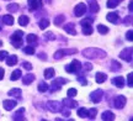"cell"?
<instances>
[{
  "label": "cell",
  "mask_w": 133,
  "mask_h": 121,
  "mask_svg": "<svg viewBox=\"0 0 133 121\" xmlns=\"http://www.w3.org/2000/svg\"><path fill=\"white\" fill-rule=\"evenodd\" d=\"M127 82H128V87L132 88L133 87V74L132 73H129L128 75H127Z\"/></svg>",
  "instance_id": "41"
},
{
  "label": "cell",
  "mask_w": 133,
  "mask_h": 121,
  "mask_svg": "<svg viewBox=\"0 0 133 121\" xmlns=\"http://www.w3.org/2000/svg\"><path fill=\"white\" fill-rule=\"evenodd\" d=\"M88 4H89V10H90L91 12H94V14L100 10V6L96 0H88Z\"/></svg>",
  "instance_id": "14"
},
{
  "label": "cell",
  "mask_w": 133,
  "mask_h": 121,
  "mask_svg": "<svg viewBox=\"0 0 133 121\" xmlns=\"http://www.w3.org/2000/svg\"><path fill=\"white\" fill-rule=\"evenodd\" d=\"M62 104L64 105V107H69V109H74V107H78V103L75 100H73L71 98H65V99H63Z\"/></svg>",
  "instance_id": "12"
},
{
  "label": "cell",
  "mask_w": 133,
  "mask_h": 121,
  "mask_svg": "<svg viewBox=\"0 0 133 121\" xmlns=\"http://www.w3.org/2000/svg\"><path fill=\"white\" fill-rule=\"evenodd\" d=\"M35 80V75L33 74H26V75H24L22 77V83H24L25 85H29V84H31V83Z\"/></svg>",
  "instance_id": "20"
},
{
  "label": "cell",
  "mask_w": 133,
  "mask_h": 121,
  "mask_svg": "<svg viewBox=\"0 0 133 121\" xmlns=\"http://www.w3.org/2000/svg\"><path fill=\"white\" fill-rule=\"evenodd\" d=\"M29 8L31 10H37L42 8V1L41 0H27Z\"/></svg>",
  "instance_id": "13"
},
{
  "label": "cell",
  "mask_w": 133,
  "mask_h": 121,
  "mask_svg": "<svg viewBox=\"0 0 133 121\" xmlns=\"http://www.w3.org/2000/svg\"><path fill=\"white\" fill-rule=\"evenodd\" d=\"M76 89H74V88H70V89H68V92H66V95H68V98H74L76 95Z\"/></svg>",
  "instance_id": "39"
},
{
  "label": "cell",
  "mask_w": 133,
  "mask_h": 121,
  "mask_svg": "<svg viewBox=\"0 0 133 121\" xmlns=\"http://www.w3.org/2000/svg\"><path fill=\"white\" fill-rule=\"evenodd\" d=\"M119 4V0H107V8H110V9H114V8H116L117 5Z\"/></svg>",
  "instance_id": "33"
},
{
  "label": "cell",
  "mask_w": 133,
  "mask_h": 121,
  "mask_svg": "<svg viewBox=\"0 0 133 121\" xmlns=\"http://www.w3.org/2000/svg\"><path fill=\"white\" fill-rule=\"evenodd\" d=\"M48 90V84H46L44 82H41L39 84H38V92L41 93H44Z\"/></svg>",
  "instance_id": "34"
},
{
  "label": "cell",
  "mask_w": 133,
  "mask_h": 121,
  "mask_svg": "<svg viewBox=\"0 0 133 121\" xmlns=\"http://www.w3.org/2000/svg\"><path fill=\"white\" fill-rule=\"evenodd\" d=\"M17 63V56H15V54H12V56H8V58H6V64L8 66H15Z\"/></svg>",
  "instance_id": "22"
},
{
  "label": "cell",
  "mask_w": 133,
  "mask_h": 121,
  "mask_svg": "<svg viewBox=\"0 0 133 121\" xmlns=\"http://www.w3.org/2000/svg\"><path fill=\"white\" fill-rule=\"evenodd\" d=\"M121 67H122V66H121V63L117 62V61H112V62H111V71H112V72L119 71Z\"/></svg>",
  "instance_id": "31"
},
{
  "label": "cell",
  "mask_w": 133,
  "mask_h": 121,
  "mask_svg": "<svg viewBox=\"0 0 133 121\" xmlns=\"http://www.w3.org/2000/svg\"><path fill=\"white\" fill-rule=\"evenodd\" d=\"M22 77V73H21V71L20 69H16V71H14V72L11 73V77H10V79L11 80H17L19 78Z\"/></svg>",
  "instance_id": "28"
},
{
  "label": "cell",
  "mask_w": 133,
  "mask_h": 121,
  "mask_svg": "<svg viewBox=\"0 0 133 121\" xmlns=\"http://www.w3.org/2000/svg\"><path fill=\"white\" fill-rule=\"evenodd\" d=\"M112 84L117 88H123L124 87V79L123 77H116L112 79Z\"/></svg>",
  "instance_id": "18"
},
{
  "label": "cell",
  "mask_w": 133,
  "mask_h": 121,
  "mask_svg": "<svg viewBox=\"0 0 133 121\" xmlns=\"http://www.w3.org/2000/svg\"><path fill=\"white\" fill-rule=\"evenodd\" d=\"M78 52V49L75 48H63V49H59L54 53V58L56 59H59V58H63L64 56H69V54H75Z\"/></svg>",
  "instance_id": "5"
},
{
  "label": "cell",
  "mask_w": 133,
  "mask_h": 121,
  "mask_svg": "<svg viewBox=\"0 0 133 121\" xmlns=\"http://www.w3.org/2000/svg\"><path fill=\"white\" fill-rule=\"evenodd\" d=\"M8 56H9V53L6 51H0V61H4Z\"/></svg>",
  "instance_id": "42"
},
{
  "label": "cell",
  "mask_w": 133,
  "mask_h": 121,
  "mask_svg": "<svg viewBox=\"0 0 133 121\" xmlns=\"http://www.w3.org/2000/svg\"><path fill=\"white\" fill-rule=\"evenodd\" d=\"M119 58L126 61V62H131L132 61V47L122 49L121 53H119Z\"/></svg>",
  "instance_id": "7"
},
{
  "label": "cell",
  "mask_w": 133,
  "mask_h": 121,
  "mask_svg": "<svg viewBox=\"0 0 133 121\" xmlns=\"http://www.w3.org/2000/svg\"><path fill=\"white\" fill-rule=\"evenodd\" d=\"M44 78L46 79H52L54 77V69L53 68H47V69H44Z\"/></svg>",
  "instance_id": "24"
},
{
  "label": "cell",
  "mask_w": 133,
  "mask_h": 121,
  "mask_svg": "<svg viewBox=\"0 0 133 121\" xmlns=\"http://www.w3.org/2000/svg\"><path fill=\"white\" fill-rule=\"evenodd\" d=\"M97 31H99L101 35H105L109 32V27H106L105 25H97Z\"/></svg>",
  "instance_id": "35"
},
{
  "label": "cell",
  "mask_w": 133,
  "mask_h": 121,
  "mask_svg": "<svg viewBox=\"0 0 133 121\" xmlns=\"http://www.w3.org/2000/svg\"><path fill=\"white\" fill-rule=\"evenodd\" d=\"M128 9H129V11H131V12H132V1H131V3H129V5H128Z\"/></svg>",
  "instance_id": "49"
},
{
  "label": "cell",
  "mask_w": 133,
  "mask_h": 121,
  "mask_svg": "<svg viewBox=\"0 0 133 121\" xmlns=\"http://www.w3.org/2000/svg\"><path fill=\"white\" fill-rule=\"evenodd\" d=\"M38 25H39V29L41 30H46L49 26V20L48 19H41L39 20V22H38Z\"/></svg>",
  "instance_id": "25"
},
{
  "label": "cell",
  "mask_w": 133,
  "mask_h": 121,
  "mask_svg": "<svg viewBox=\"0 0 133 121\" xmlns=\"http://www.w3.org/2000/svg\"><path fill=\"white\" fill-rule=\"evenodd\" d=\"M65 83H68V80H66L65 78L58 77V78H56V79H53L52 84H51V87H48V89H49L51 92H56V90H59V89L62 88L63 84H65Z\"/></svg>",
  "instance_id": "3"
},
{
  "label": "cell",
  "mask_w": 133,
  "mask_h": 121,
  "mask_svg": "<svg viewBox=\"0 0 133 121\" xmlns=\"http://www.w3.org/2000/svg\"><path fill=\"white\" fill-rule=\"evenodd\" d=\"M3 106H4L5 110H12L15 106H16V101L15 100H4L3 103Z\"/></svg>",
  "instance_id": "17"
},
{
  "label": "cell",
  "mask_w": 133,
  "mask_h": 121,
  "mask_svg": "<svg viewBox=\"0 0 133 121\" xmlns=\"http://www.w3.org/2000/svg\"><path fill=\"white\" fill-rule=\"evenodd\" d=\"M61 111L63 112V115H64V116H70V111H69V110H61Z\"/></svg>",
  "instance_id": "47"
},
{
  "label": "cell",
  "mask_w": 133,
  "mask_h": 121,
  "mask_svg": "<svg viewBox=\"0 0 133 121\" xmlns=\"http://www.w3.org/2000/svg\"><path fill=\"white\" fill-rule=\"evenodd\" d=\"M22 67H24L25 69H27V71H31V69H32V64L29 62H24L22 63Z\"/></svg>",
  "instance_id": "43"
},
{
  "label": "cell",
  "mask_w": 133,
  "mask_h": 121,
  "mask_svg": "<svg viewBox=\"0 0 133 121\" xmlns=\"http://www.w3.org/2000/svg\"><path fill=\"white\" fill-rule=\"evenodd\" d=\"M101 119L104 121H112V120H115V114L112 111H110V110L104 111L102 115H101Z\"/></svg>",
  "instance_id": "16"
},
{
  "label": "cell",
  "mask_w": 133,
  "mask_h": 121,
  "mask_svg": "<svg viewBox=\"0 0 133 121\" xmlns=\"http://www.w3.org/2000/svg\"><path fill=\"white\" fill-rule=\"evenodd\" d=\"M19 24L21 26H26V25L29 24V16H26V15H21L19 17Z\"/></svg>",
  "instance_id": "32"
},
{
  "label": "cell",
  "mask_w": 133,
  "mask_h": 121,
  "mask_svg": "<svg viewBox=\"0 0 133 121\" xmlns=\"http://www.w3.org/2000/svg\"><path fill=\"white\" fill-rule=\"evenodd\" d=\"M3 21H4V24L11 26V25L14 24V17H12L11 15H4V16H3Z\"/></svg>",
  "instance_id": "26"
},
{
  "label": "cell",
  "mask_w": 133,
  "mask_h": 121,
  "mask_svg": "<svg viewBox=\"0 0 133 121\" xmlns=\"http://www.w3.org/2000/svg\"><path fill=\"white\" fill-rule=\"evenodd\" d=\"M1 44H3V42H1V41H0V46H1Z\"/></svg>",
  "instance_id": "50"
},
{
  "label": "cell",
  "mask_w": 133,
  "mask_h": 121,
  "mask_svg": "<svg viewBox=\"0 0 133 121\" xmlns=\"http://www.w3.org/2000/svg\"><path fill=\"white\" fill-rule=\"evenodd\" d=\"M64 20H65L64 15H58L57 17L54 19V24H56V25H61L63 21H64Z\"/></svg>",
  "instance_id": "37"
},
{
  "label": "cell",
  "mask_w": 133,
  "mask_h": 121,
  "mask_svg": "<svg viewBox=\"0 0 133 121\" xmlns=\"http://www.w3.org/2000/svg\"><path fill=\"white\" fill-rule=\"evenodd\" d=\"M9 95L10 97L19 98L20 95H21V89H19V88H12L11 90H9Z\"/></svg>",
  "instance_id": "27"
},
{
  "label": "cell",
  "mask_w": 133,
  "mask_h": 121,
  "mask_svg": "<svg viewBox=\"0 0 133 121\" xmlns=\"http://www.w3.org/2000/svg\"><path fill=\"white\" fill-rule=\"evenodd\" d=\"M126 103H127L126 97H123V95H118V97L115 98L114 105H115L116 109H123V106L126 105Z\"/></svg>",
  "instance_id": "9"
},
{
  "label": "cell",
  "mask_w": 133,
  "mask_h": 121,
  "mask_svg": "<svg viewBox=\"0 0 133 121\" xmlns=\"http://www.w3.org/2000/svg\"><path fill=\"white\" fill-rule=\"evenodd\" d=\"M81 53H83V56H84L85 58H89V59H96V58L102 59V58H105V57H107V53L105 52L104 49L96 48V47L86 48V49H84Z\"/></svg>",
  "instance_id": "1"
},
{
  "label": "cell",
  "mask_w": 133,
  "mask_h": 121,
  "mask_svg": "<svg viewBox=\"0 0 133 121\" xmlns=\"http://www.w3.org/2000/svg\"><path fill=\"white\" fill-rule=\"evenodd\" d=\"M126 39L128 40V41H132V30H128L127 31V34H126Z\"/></svg>",
  "instance_id": "44"
},
{
  "label": "cell",
  "mask_w": 133,
  "mask_h": 121,
  "mask_svg": "<svg viewBox=\"0 0 133 121\" xmlns=\"http://www.w3.org/2000/svg\"><path fill=\"white\" fill-rule=\"evenodd\" d=\"M95 79H96V82L99 83V84H101V83H104L106 79H107V75L105 74V73H96V75H95Z\"/></svg>",
  "instance_id": "23"
},
{
  "label": "cell",
  "mask_w": 133,
  "mask_h": 121,
  "mask_svg": "<svg viewBox=\"0 0 133 121\" xmlns=\"http://www.w3.org/2000/svg\"><path fill=\"white\" fill-rule=\"evenodd\" d=\"M64 31L68 32L69 35H76V30L74 27V24L73 22H69V24L64 25Z\"/></svg>",
  "instance_id": "19"
},
{
  "label": "cell",
  "mask_w": 133,
  "mask_h": 121,
  "mask_svg": "<svg viewBox=\"0 0 133 121\" xmlns=\"http://www.w3.org/2000/svg\"><path fill=\"white\" fill-rule=\"evenodd\" d=\"M102 97H104V92H102L101 89H97V90H94V92L90 94V100L92 103L97 104V103L101 101Z\"/></svg>",
  "instance_id": "8"
},
{
  "label": "cell",
  "mask_w": 133,
  "mask_h": 121,
  "mask_svg": "<svg viewBox=\"0 0 133 121\" xmlns=\"http://www.w3.org/2000/svg\"><path fill=\"white\" fill-rule=\"evenodd\" d=\"M24 52L26 54H33V53H35V48H33V47H31V46H27V47H25V48H24Z\"/></svg>",
  "instance_id": "40"
},
{
  "label": "cell",
  "mask_w": 133,
  "mask_h": 121,
  "mask_svg": "<svg viewBox=\"0 0 133 121\" xmlns=\"http://www.w3.org/2000/svg\"><path fill=\"white\" fill-rule=\"evenodd\" d=\"M84 69H85V71H91V69H92V64L86 62L85 64H84Z\"/></svg>",
  "instance_id": "45"
},
{
  "label": "cell",
  "mask_w": 133,
  "mask_h": 121,
  "mask_svg": "<svg viewBox=\"0 0 133 121\" xmlns=\"http://www.w3.org/2000/svg\"><path fill=\"white\" fill-rule=\"evenodd\" d=\"M4 78V69L3 68H0V80Z\"/></svg>",
  "instance_id": "48"
},
{
  "label": "cell",
  "mask_w": 133,
  "mask_h": 121,
  "mask_svg": "<svg viewBox=\"0 0 133 121\" xmlns=\"http://www.w3.org/2000/svg\"><path fill=\"white\" fill-rule=\"evenodd\" d=\"M88 114H89V110L85 109V107H80V109H78V116L83 117V119H86V117H88Z\"/></svg>",
  "instance_id": "29"
},
{
  "label": "cell",
  "mask_w": 133,
  "mask_h": 121,
  "mask_svg": "<svg viewBox=\"0 0 133 121\" xmlns=\"http://www.w3.org/2000/svg\"><path fill=\"white\" fill-rule=\"evenodd\" d=\"M24 112H25V109L24 107H21L19 111H16L14 115H12V119H14V120H25L24 115H22Z\"/></svg>",
  "instance_id": "21"
},
{
  "label": "cell",
  "mask_w": 133,
  "mask_h": 121,
  "mask_svg": "<svg viewBox=\"0 0 133 121\" xmlns=\"http://www.w3.org/2000/svg\"><path fill=\"white\" fill-rule=\"evenodd\" d=\"M47 109L51 112H61V110L63 109L62 103L56 101V100H52V101L47 103Z\"/></svg>",
  "instance_id": "6"
},
{
  "label": "cell",
  "mask_w": 133,
  "mask_h": 121,
  "mask_svg": "<svg viewBox=\"0 0 133 121\" xmlns=\"http://www.w3.org/2000/svg\"><path fill=\"white\" fill-rule=\"evenodd\" d=\"M91 20H83L81 26H83V34L84 35H91L92 34V27H91Z\"/></svg>",
  "instance_id": "11"
},
{
  "label": "cell",
  "mask_w": 133,
  "mask_h": 121,
  "mask_svg": "<svg viewBox=\"0 0 133 121\" xmlns=\"http://www.w3.org/2000/svg\"><path fill=\"white\" fill-rule=\"evenodd\" d=\"M26 40H27V43H37V41H38V37L36 36V35H33V34H30L27 35V37H26Z\"/></svg>",
  "instance_id": "30"
},
{
  "label": "cell",
  "mask_w": 133,
  "mask_h": 121,
  "mask_svg": "<svg viewBox=\"0 0 133 121\" xmlns=\"http://www.w3.org/2000/svg\"><path fill=\"white\" fill-rule=\"evenodd\" d=\"M106 19L109 20L110 22H112V24H117L119 21V16L117 12H109L107 16H106Z\"/></svg>",
  "instance_id": "15"
},
{
  "label": "cell",
  "mask_w": 133,
  "mask_h": 121,
  "mask_svg": "<svg viewBox=\"0 0 133 121\" xmlns=\"http://www.w3.org/2000/svg\"><path fill=\"white\" fill-rule=\"evenodd\" d=\"M21 36H24L22 31H15L14 34L11 35L10 40H11V43H12V46H14L15 48H19V47L22 46V39H21Z\"/></svg>",
  "instance_id": "2"
},
{
  "label": "cell",
  "mask_w": 133,
  "mask_h": 121,
  "mask_svg": "<svg viewBox=\"0 0 133 121\" xmlns=\"http://www.w3.org/2000/svg\"><path fill=\"white\" fill-rule=\"evenodd\" d=\"M53 36H54V35L52 34V32H48V34H46L44 35V37H46V39H49V40H54V37H53Z\"/></svg>",
  "instance_id": "46"
},
{
  "label": "cell",
  "mask_w": 133,
  "mask_h": 121,
  "mask_svg": "<svg viewBox=\"0 0 133 121\" xmlns=\"http://www.w3.org/2000/svg\"><path fill=\"white\" fill-rule=\"evenodd\" d=\"M6 9H8V11H10V12H16V11L19 10V5L17 4H9Z\"/></svg>",
  "instance_id": "36"
},
{
  "label": "cell",
  "mask_w": 133,
  "mask_h": 121,
  "mask_svg": "<svg viewBox=\"0 0 133 121\" xmlns=\"http://www.w3.org/2000/svg\"><path fill=\"white\" fill-rule=\"evenodd\" d=\"M96 114H97V110H96L95 107L94 109H91V110H89V114H88V117L89 119H91V120H94L96 116Z\"/></svg>",
  "instance_id": "38"
},
{
  "label": "cell",
  "mask_w": 133,
  "mask_h": 121,
  "mask_svg": "<svg viewBox=\"0 0 133 121\" xmlns=\"http://www.w3.org/2000/svg\"><path fill=\"white\" fill-rule=\"evenodd\" d=\"M81 71V63L78 59H73L69 64L65 66V72L68 73H76Z\"/></svg>",
  "instance_id": "4"
},
{
  "label": "cell",
  "mask_w": 133,
  "mask_h": 121,
  "mask_svg": "<svg viewBox=\"0 0 133 121\" xmlns=\"http://www.w3.org/2000/svg\"><path fill=\"white\" fill-rule=\"evenodd\" d=\"M0 30H1V29H0Z\"/></svg>",
  "instance_id": "51"
},
{
  "label": "cell",
  "mask_w": 133,
  "mask_h": 121,
  "mask_svg": "<svg viewBox=\"0 0 133 121\" xmlns=\"http://www.w3.org/2000/svg\"><path fill=\"white\" fill-rule=\"evenodd\" d=\"M85 12H86V5L84 4V3H79V4L74 8V15L78 16V17L83 16Z\"/></svg>",
  "instance_id": "10"
}]
</instances>
